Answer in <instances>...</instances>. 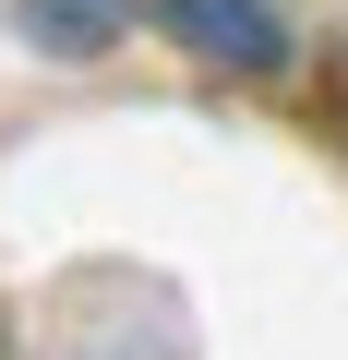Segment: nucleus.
Listing matches in <instances>:
<instances>
[{"label":"nucleus","instance_id":"obj_1","mask_svg":"<svg viewBox=\"0 0 348 360\" xmlns=\"http://www.w3.org/2000/svg\"><path fill=\"white\" fill-rule=\"evenodd\" d=\"M144 13L181 37L193 60H217V72H288V25H276V0H144Z\"/></svg>","mask_w":348,"mask_h":360},{"label":"nucleus","instance_id":"obj_2","mask_svg":"<svg viewBox=\"0 0 348 360\" xmlns=\"http://www.w3.org/2000/svg\"><path fill=\"white\" fill-rule=\"evenodd\" d=\"M132 13H144V0H25V37H37L49 60H96Z\"/></svg>","mask_w":348,"mask_h":360}]
</instances>
